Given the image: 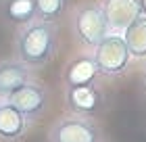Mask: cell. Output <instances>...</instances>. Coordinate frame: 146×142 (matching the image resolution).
Masks as SVG:
<instances>
[{
    "label": "cell",
    "mask_w": 146,
    "mask_h": 142,
    "mask_svg": "<svg viewBox=\"0 0 146 142\" xmlns=\"http://www.w3.org/2000/svg\"><path fill=\"white\" fill-rule=\"evenodd\" d=\"M58 46H61V29L58 23L36 19L23 27L15 29L13 52L15 57L25 63L29 69H42L54 61Z\"/></svg>",
    "instance_id": "obj_1"
},
{
    "label": "cell",
    "mask_w": 146,
    "mask_h": 142,
    "mask_svg": "<svg viewBox=\"0 0 146 142\" xmlns=\"http://www.w3.org/2000/svg\"><path fill=\"white\" fill-rule=\"evenodd\" d=\"M94 65L100 77L104 79H117L127 73L129 65H131V55L127 50V44L121 33H113L109 31L94 48L90 50Z\"/></svg>",
    "instance_id": "obj_2"
},
{
    "label": "cell",
    "mask_w": 146,
    "mask_h": 142,
    "mask_svg": "<svg viewBox=\"0 0 146 142\" xmlns=\"http://www.w3.org/2000/svg\"><path fill=\"white\" fill-rule=\"evenodd\" d=\"M71 33L88 52L109 33L98 0H84L71 11Z\"/></svg>",
    "instance_id": "obj_3"
},
{
    "label": "cell",
    "mask_w": 146,
    "mask_h": 142,
    "mask_svg": "<svg viewBox=\"0 0 146 142\" xmlns=\"http://www.w3.org/2000/svg\"><path fill=\"white\" fill-rule=\"evenodd\" d=\"M48 142H104V136L96 117L67 113L50 123Z\"/></svg>",
    "instance_id": "obj_4"
},
{
    "label": "cell",
    "mask_w": 146,
    "mask_h": 142,
    "mask_svg": "<svg viewBox=\"0 0 146 142\" xmlns=\"http://www.w3.org/2000/svg\"><path fill=\"white\" fill-rule=\"evenodd\" d=\"M65 109L71 115H82V117H98L107 111V92L102 90L100 82L90 86H75L63 90Z\"/></svg>",
    "instance_id": "obj_5"
},
{
    "label": "cell",
    "mask_w": 146,
    "mask_h": 142,
    "mask_svg": "<svg viewBox=\"0 0 146 142\" xmlns=\"http://www.w3.org/2000/svg\"><path fill=\"white\" fill-rule=\"evenodd\" d=\"M6 100H11L31 123H38L40 119H44V115L50 109V88L44 82H38L31 77L27 84H23L17 92H13Z\"/></svg>",
    "instance_id": "obj_6"
},
{
    "label": "cell",
    "mask_w": 146,
    "mask_h": 142,
    "mask_svg": "<svg viewBox=\"0 0 146 142\" xmlns=\"http://www.w3.org/2000/svg\"><path fill=\"white\" fill-rule=\"evenodd\" d=\"M100 73H98L92 55H75L67 61L61 73V86L65 88H75V86H90L100 82Z\"/></svg>",
    "instance_id": "obj_7"
},
{
    "label": "cell",
    "mask_w": 146,
    "mask_h": 142,
    "mask_svg": "<svg viewBox=\"0 0 146 142\" xmlns=\"http://www.w3.org/2000/svg\"><path fill=\"white\" fill-rule=\"evenodd\" d=\"M107 23V29L113 33H123V29L140 15L138 0H98Z\"/></svg>",
    "instance_id": "obj_8"
},
{
    "label": "cell",
    "mask_w": 146,
    "mask_h": 142,
    "mask_svg": "<svg viewBox=\"0 0 146 142\" xmlns=\"http://www.w3.org/2000/svg\"><path fill=\"white\" fill-rule=\"evenodd\" d=\"M29 127L31 121L11 100H0V142H21Z\"/></svg>",
    "instance_id": "obj_9"
},
{
    "label": "cell",
    "mask_w": 146,
    "mask_h": 142,
    "mask_svg": "<svg viewBox=\"0 0 146 142\" xmlns=\"http://www.w3.org/2000/svg\"><path fill=\"white\" fill-rule=\"evenodd\" d=\"M31 71L34 69H29L17 57L0 59V98H9L23 84H27L31 79Z\"/></svg>",
    "instance_id": "obj_10"
},
{
    "label": "cell",
    "mask_w": 146,
    "mask_h": 142,
    "mask_svg": "<svg viewBox=\"0 0 146 142\" xmlns=\"http://www.w3.org/2000/svg\"><path fill=\"white\" fill-rule=\"evenodd\" d=\"M36 19V0H0V21L6 27L19 29Z\"/></svg>",
    "instance_id": "obj_11"
},
{
    "label": "cell",
    "mask_w": 146,
    "mask_h": 142,
    "mask_svg": "<svg viewBox=\"0 0 146 142\" xmlns=\"http://www.w3.org/2000/svg\"><path fill=\"white\" fill-rule=\"evenodd\" d=\"M121 36L127 44L131 61H146V15H138Z\"/></svg>",
    "instance_id": "obj_12"
},
{
    "label": "cell",
    "mask_w": 146,
    "mask_h": 142,
    "mask_svg": "<svg viewBox=\"0 0 146 142\" xmlns=\"http://www.w3.org/2000/svg\"><path fill=\"white\" fill-rule=\"evenodd\" d=\"M71 9V0H36L38 19L50 23H61Z\"/></svg>",
    "instance_id": "obj_13"
},
{
    "label": "cell",
    "mask_w": 146,
    "mask_h": 142,
    "mask_svg": "<svg viewBox=\"0 0 146 142\" xmlns=\"http://www.w3.org/2000/svg\"><path fill=\"white\" fill-rule=\"evenodd\" d=\"M138 9H140V15H146V0H138Z\"/></svg>",
    "instance_id": "obj_14"
},
{
    "label": "cell",
    "mask_w": 146,
    "mask_h": 142,
    "mask_svg": "<svg viewBox=\"0 0 146 142\" xmlns=\"http://www.w3.org/2000/svg\"><path fill=\"white\" fill-rule=\"evenodd\" d=\"M142 88L146 92V61H144V69H142Z\"/></svg>",
    "instance_id": "obj_15"
},
{
    "label": "cell",
    "mask_w": 146,
    "mask_h": 142,
    "mask_svg": "<svg viewBox=\"0 0 146 142\" xmlns=\"http://www.w3.org/2000/svg\"><path fill=\"white\" fill-rule=\"evenodd\" d=\"M0 100H2V98H0Z\"/></svg>",
    "instance_id": "obj_16"
}]
</instances>
